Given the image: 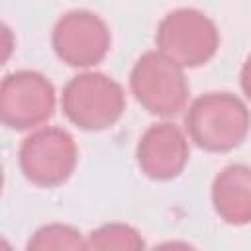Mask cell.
<instances>
[{
  "mask_svg": "<svg viewBox=\"0 0 251 251\" xmlns=\"http://www.w3.org/2000/svg\"><path fill=\"white\" fill-rule=\"evenodd\" d=\"M184 124L190 139L200 149L226 153L247 137L251 114L245 102L231 92H206L192 100Z\"/></svg>",
  "mask_w": 251,
  "mask_h": 251,
  "instance_id": "1",
  "label": "cell"
},
{
  "mask_svg": "<svg viewBox=\"0 0 251 251\" xmlns=\"http://www.w3.org/2000/svg\"><path fill=\"white\" fill-rule=\"evenodd\" d=\"M61 106L69 122L84 131L112 127L126 110V94L118 80L104 73L73 76L65 88Z\"/></svg>",
  "mask_w": 251,
  "mask_h": 251,
  "instance_id": "2",
  "label": "cell"
},
{
  "mask_svg": "<svg viewBox=\"0 0 251 251\" xmlns=\"http://www.w3.org/2000/svg\"><path fill=\"white\" fill-rule=\"evenodd\" d=\"M129 88L135 100L151 114L171 118L188 102V82L178 63L159 49L145 51L129 73Z\"/></svg>",
  "mask_w": 251,
  "mask_h": 251,
  "instance_id": "3",
  "label": "cell"
},
{
  "mask_svg": "<svg viewBox=\"0 0 251 251\" xmlns=\"http://www.w3.org/2000/svg\"><path fill=\"white\" fill-rule=\"evenodd\" d=\"M155 43L163 55L182 69H194L216 55L220 31L204 12L196 8H178L159 22Z\"/></svg>",
  "mask_w": 251,
  "mask_h": 251,
  "instance_id": "4",
  "label": "cell"
},
{
  "mask_svg": "<svg viewBox=\"0 0 251 251\" xmlns=\"http://www.w3.org/2000/svg\"><path fill=\"white\" fill-rule=\"evenodd\" d=\"M78 149L73 135L57 126H45L29 133L18 151L24 176L37 186H59L75 171Z\"/></svg>",
  "mask_w": 251,
  "mask_h": 251,
  "instance_id": "5",
  "label": "cell"
},
{
  "mask_svg": "<svg viewBox=\"0 0 251 251\" xmlns=\"http://www.w3.org/2000/svg\"><path fill=\"white\" fill-rule=\"evenodd\" d=\"M55 112V88L37 71H16L0 84V120L12 129H31Z\"/></svg>",
  "mask_w": 251,
  "mask_h": 251,
  "instance_id": "6",
  "label": "cell"
},
{
  "mask_svg": "<svg viewBox=\"0 0 251 251\" xmlns=\"http://www.w3.org/2000/svg\"><path fill=\"white\" fill-rule=\"evenodd\" d=\"M112 35L106 22L88 10H73L61 16L51 33L55 55L69 67L88 69L110 51Z\"/></svg>",
  "mask_w": 251,
  "mask_h": 251,
  "instance_id": "7",
  "label": "cell"
},
{
  "mask_svg": "<svg viewBox=\"0 0 251 251\" xmlns=\"http://www.w3.org/2000/svg\"><path fill=\"white\" fill-rule=\"evenodd\" d=\"M188 155L186 135L171 122L149 126L135 149L141 173L153 180H171L178 176L188 163Z\"/></svg>",
  "mask_w": 251,
  "mask_h": 251,
  "instance_id": "8",
  "label": "cell"
},
{
  "mask_svg": "<svg viewBox=\"0 0 251 251\" xmlns=\"http://www.w3.org/2000/svg\"><path fill=\"white\" fill-rule=\"evenodd\" d=\"M212 204L226 224H251V167L235 163L222 169L212 182Z\"/></svg>",
  "mask_w": 251,
  "mask_h": 251,
  "instance_id": "9",
  "label": "cell"
},
{
  "mask_svg": "<svg viewBox=\"0 0 251 251\" xmlns=\"http://www.w3.org/2000/svg\"><path fill=\"white\" fill-rule=\"evenodd\" d=\"M29 251L49 249H88V241L78 229L65 224H47L39 227L27 241Z\"/></svg>",
  "mask_w": 251,
  "mask_h": 251,
  "instance_id": "10",
  "label": "cell"
},
{
  "mask_svg": "<svg viewBox=\"0 0 251 251\" xmlns=\"http://www.w3.org/2000/svg\"><path fill=\"white\" fill-rule=\"evenodd\" d=\"M88 249H126L137 251L145 243L139 231L127 224H104L88 235Z\"/></svg>",
  "mask_w": 251,
  "mask_h": 251,
  "instance_id": "11",
  "label": "cell"
},
{
  "mask_svg": "<svg viewBox=\"0 0 251 251\" xmlns=\"http://www.w3.org/2000/svg\"><path fill=\"white\" fill-rule=\"evenodd\" d=\"M239 78H241V88H243L245 96L251 100V55L245 59V63H243V67H241Z\"/></svg>",
  "mask_w": 251,
  "mask_h": 251,
  "instance_id": "12",
  "label": "cell"
}]
</instances>
